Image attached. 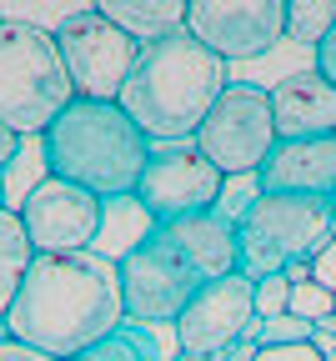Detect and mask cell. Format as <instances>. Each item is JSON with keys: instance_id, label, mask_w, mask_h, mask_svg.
Instances as JSON below:
<instances>
[{"instance_id": "5bb4252c", "label": "cell", "mask_w": 336, "mask_h": 361, "mask_svg": "<svg viewBox=\"0 0 336 361\" xmlns=\"http://www.w3.org/2000/svg\"><path fill=\"white\" fill-rule=\"evenodd\" d=\"M261 191L276 196H326L336 201V135H311V141H276V151L266 156Z\"/></svg>"}, {"instance_id": "30bf717a", "label": "cell", "mask_w": 336, "mask_h": 361, "mask_svg": "<svg viewBox=\"0 0 336 361\" xmlns=\"http://www.w3.org/2000/svg\"><path fill=\"white\" fill-rule=\"evenodd\" d=\"M116 276H121V306H126V322H140V326H161L191 306L206 281L196 276L191 266H181L171 251L151 246L140 236L126 256H116Z\"/></svg>"}, {"instance_id": "7a4b0ae2", "label": "cell", "mask_w": 336, "mask_h": 361, "mask_svg": "<svg viewBox=\"0 0 336 361\" xmlns=\"http://www.w3.org/2000/svg\"><path fill=\"white\" fill-rule=\"evenodd\" d=\"M226 85H231V66L211 56L196 35L181 30L171 40L140 45L116 106L146 130V141H191Z\"/></svg>"}, {"instance_id": "f1b7e54d", "label": "cell", "mask_w": 336, "mask_h": 361, "mask_svg": "<svg viewBox=\"0 0 336 361\" xmlns=\"http://www.w3.org/2000/svg\"><path fill=\"white\" fill-rule=\"evenodd\" d=\"M171 361H211V356H186V351H176Z\"/></svg>"}, {"instance_id": "2e32d148", "label": "cell", "mask_w": 336, "mask_h": 361, "mask_svg": "<svg viewBox=\"0 0 336 361\" xmlns=\"http://www.w3.org/2000/svg\"><path fill=\"white\" fill-rule=\"evenodd\" d=\"M101 11L111 25H121L136 45H156L186 30V11L191 0H101Z\"/></svg>"}, {"instance_id": "4316f807", "label": "cell", "mask_w": 336, "mask_h": 361, "mask_svg": "<svg viewBox=\"0 0 336 361\" xmlns=\"http://www.w3.org/2000/svg\"><path fill=\"white\" fill-rule=\"evenodd\" d=\"M20 146H25V141H20V135H16L11 126H0V171H6V166H16V161H20Z\"/></svg>"}, {"instance_id": "3957f363", "label": "cell", "mask_w": 336, "mask_h": 361, "mask_svg": "<svg viewBox=\"0 0 336 361\" xmlns=\"http://www.w3.org/2000/svg\"><path fill=\"white\" fill-rule=\"evenodd\" d=\"M40 151L56 180H71L101 201L136 196L140 171L151 161L146 130L116 101H71L56 116V126L40 135Z\"/></svg>"}, {"instance_id": "9a60e30c", "label": "cell", "mask_w": 336, "mask_h": 361, "mask_svg": "<svg viewBox=\"0 0 336 361\" xmlns=\"http://www.w3.org/2000/svg\"><path fill=\"white\" fill-rule=\"evenodd\" d=\"M271 121L276 141H311V135H336V90L316 71H296L276 80L271 90Z\"/></svg>"}, {"instance_id": "e0dca14e", "label": "cell", "mask_w": 336, "mask_h": 361, "mask_svg": "<svg viewBox=\"0 0 336 361\" xmlns=\"http://www.w3.org/2000/svg\"><path fill=\"white\" fill-rule=\"evenodd\" d=\"M30 261H35V251L25 241L20 211H0V326H6V316L20 296V281H25Z\"/></svg>"}, {"instance_id": "6da1fadb", "label": "cell", "mask_w": 336, "mask_h": 361, "mask_svg": "<svg viewBox=\"0 0 336 361\" xmlns=\"http://www.w3.org/2000/svg\"><path fill=\"white\" fill-rule=\"evenodd\" d=\"M126 322L121 306V276L111 256L95 251H71V256H35L20 296L6 316V326L16 341L71 361L101 336H111Z\"/></svg>"}, {"instance_id": "8992f818", "label": "cell", "mask_w": 336, "mask_h": 361, "mask_svg": "<svg viewBox=\"0 0 336 361\" xmlns=\"http://www.w3.org/2000/svg\"><path fill=\"white\" fill-rule=\"evenodd\" d=\"M196 146L226 180L261 176L266 156L276 151V121H271V96L261 85H226L221 101L206 111V121L191 135Z\"/></svg>"}, {"instance_id": "52a82bcc", "label": "cell", "mask_w": 336, "mask_h": 361, "mask_svg": "<svg viewBox=\"0 0 336 361\" xmlns=\"http://www.w3.org/2000/svg\"><path fill=\"white\" fill-rule=\"evenodd\" d=\"M56 45H61L76 101H121L131 66L140 56V45L121 25H111L101 11H76L61 20Z\"/></svg>"}, {"instance_id": "ffe728a7", "label": "cell", "mask_w": 336, "mask_h": 361, "mask_svg": "<svg viewBox=\"0 0 336 361\" xmlns=\"http://www.w3.org/2000/svg\"><path fill=\"white\" fill-rule=\"evenodd\" d=\"M241 341H251V346H292V341H311V326L296 322L292 311H281V316H256Z\"/></svg>"}, {"instance_id": "484cf974", "label": "cell", "mask_w": 336, "mask_h": 361, "mask_svg": "<svg viewBox=\"0 0 336 361\" xmlns=\"http://www.w3.org/2000/svg\"><path fill=\"white\" fill-rule=\"evenodd\" d=\"M0 361H56V356H45V351H35V346L16 341L11 331H0Z\"/></svg>"}, {"instance_id": "cb8c5ba5", "label": "cell", "mask_w": 336, "mask_h": 361, "mask_svg": "<svg viewBox=\"0 0 336 361\" xmlns=\"http://www.w3.org/2000/svg\"><path fill=\"white\" fill-rule=\"evenodd\" d=\"M311 281H321L326 291H336V236L311 256Z\"/></svg>"}, {"instance_id": "9c48e42d", "label": "cell", "mask_w": 336, "mask_h": 361, "mask_svg": "<svg viewBox=\"0 0 336 361\" xmlns=\"http://www.w3.org/2000/svg\"><path fill=\"white\" fill-rule=\"evenodd\" d=\"M221 196H226V176L196 146L151 151L146 171H140V186H136V201L151 221H181V216L221 211Z\"/></svg>"}, {"instance_id": "7402d4cb", "label": "cell", "mask_w": 336, "mask_h": 361, "mask_svg": "<svg viewBox=\"0 0 336 361\" xmlns=\"http://www.w3.org/2000/svg\"><path fill=\"white\" fill-rule=\"evenodd\" d=\"M286 296H292V281H286V276L256 281V316H281L286 311Z\"/></svg>"}, {"instance_id": "ba28073f", "label": "cell", "mask_w": 336, "mask_h": 361, "mask_svg": "<svg viewBox=\"0 0 336 361\" xmlns=\"http://www.w3.org/2000/svg\"><path fill=\"white\" fill-rule=\"evenodd\" d=\"M106 221V201L90 196L71 180L45 176L25 191L20 201V226L35 256H71V251H90Z\"/></svg>"}, {"instance_id": "d4e9b609", "label": "cell", "mask_w": 336, "mask_h": 361, "mask_svg": "<svg viewBox=\"0 0 336 361\" xmlns=\"http://www.w3.org/2000/svg\"><path fill=\"white\" fill-rule=\"evenodd\" d=\"M316 75L336 90V25H331V30H326V40L316 45Z\"/></svg>"}, {"instance_id": "f546056e", "label": "cell", "mask_w": 336, "mask_h": 361, "mask_svg": "<svg viewBox=\"0 0 336 361\" xmlns=\"http://www.w3.org/2000/svg\"><path fill=\"white\" fill-rule=\"evenodd\" d=\"M0 211H6V180H0Z\"/></svg>"}, {"instance_id": "4fadbf2b", "label": "cell", "mask_w": 336, "mask_h": 361, "mask_svg": "<svg viewBox=\"0 0 336 361\" xmlns=\"http://www.w3.org/2000/svg\"><path fill=\"white\" fill-rule=\"evenodd\" d=\"M151 246L171 251L181 266H191L201 281H221V276H236L241 266V246H236V221L221 216V211H206V216H181V221H151L146 231Z\"/></svg>"}, {"instance_id": "83f0119b", "label": "cell", "mask_w": 336, "mask_h": 361, "mask_svg": "<svg viewBox=\"0 0 336 361\" xmlns=\"http://www.w3.org/2000/svg\"><path fill=\"white\" fill-rule=\"evenodd\" d=\"M251 356H256V346H251V341H236V346H226L216 361H251Z\"/></svg>"}, {"instance_id": "d6986e66", "label": "cell", "mask_w": 336, "mask_h": 361, "mask_svg": "<svg viewBox=\"0 0 336 361\" xmlns=\"http://www.w3.org/2000/svg\"><path fill=\"white\" fill-rule=\"evenodd\" d=\"M331 25H336V0H286V35L296 45L316 51Z\"/></svg>"}, {"instance_id": "7c38bea8", "label": "cell", "mask_w": 336, "mask_h": 361, "mask_svg": "<svg viewBox=\"0 0 336 361\" xmlns=\"http://www.w3.org/2000/svg\"><path fill=\"white\" fill-rule=\"evenodd\" d=\"M256 322V286L236 271V276L206 281L191 306L176 316V351L186 356H221L226 346H236L246 336V326Z\"/></svg>"}, {"instance_id": "ac0fdd59", "label": "cell", "mask_w": 336, "mask_h": 361, "mask_svg": "<svg viewBox=\"0 0 336 361\" xmlns=\"http://www.w3.org/2000/svg\"><path fill=\"white\" fill-rule=\"evenodd\" d=\"M71 361H161V346L151 336V326H140V322H121L111 336H101L95 346H85L80 356Z\"/></svg>"}, {"instance_id": "8fae6325", "label": "cell", "mask_w": 336, "mask_h": 361, "mask_svg": "<svg viewBox=\"0 0 336 361\" xmlns=\"http://www.w3.org/2000/svg\"><path fill=\"white\" fill-rule=\"evenodd\" d=\"M186 35H196L226 66L256 61L286 35V0H191Z\"/></svg>"}, {"instance_id": "277c9868", "label": "cell", "mask_w": 336, "mask_h": 361, "mask_svg": "<svg viewBox=\"0 0 336 361\" xmlns=\"http://www.w3.org/2000/svg\"><path fill=\"white\" fill-rule=\"evenodd\" d=\"M76 101L56 30L30 20H0V126L20 141L45 135L56 116Z\"/></svg>"}, {"instance_id": "44dd1931", "label": "cell", "mask_w": 336, "mask_h": 361, "mask_svg": "<svg viewBox=\"0 0 336 361\" xmlns=\"http://www.w3.org/2000/svg\"><path fill=\"white\" fill-rule=\"evenodd\" d=\"M286 311L296 316V322L316 326V322H331V311H336V291H326L321 281H296L292 296H286Z\"/></svg>"}, {"instance_id": "603a6c76", "label": "cell", "mask_w": 336, "mask_h": 361, "mask_svg": "<svg viewBox=\"0 0 336 361\" xmlns=\"http://www.w3.org/2000/svg\"><path fill=\"white\" fill-rule=\"evenodd\" d=\"M251 361H326L316 341H292V346H256Z\"/></svg>"}, {"instance_id": "5b68a950", "label": "cell", "mask_w": 336, "mask_h": 361, "mask_svg": "<svg viewBox=\"0 0 336 361\" xmlns=\"http://www.w3.org/2000/svg\"><path fill=\"white\" fill-rule=\"evenodd\" d=\"M336 201L326 196H276L256 191L236 211V246H241V276L256 286L266 276H281L286 266L311 261L336 231Z\"/></svg>"}]
</instances>
